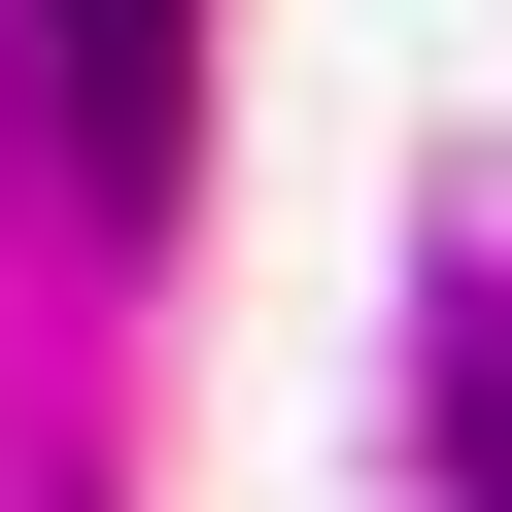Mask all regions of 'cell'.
Instances as JSON below:
<instances>
[{"instance_id":"6da1fadb","label":"cell","mask_w":512,"mask_h":512,"mask_svg":"<svg viewBox=\"0 0 512 512\" xmlns=\"http://www.w3.org/2000/svg\"><path fill=\"white\" fill-rule=\"evenodd\" d=\"M35 69H69V171L171 205V103H205V0H35Z\"/></svg>"}]
</instances>
